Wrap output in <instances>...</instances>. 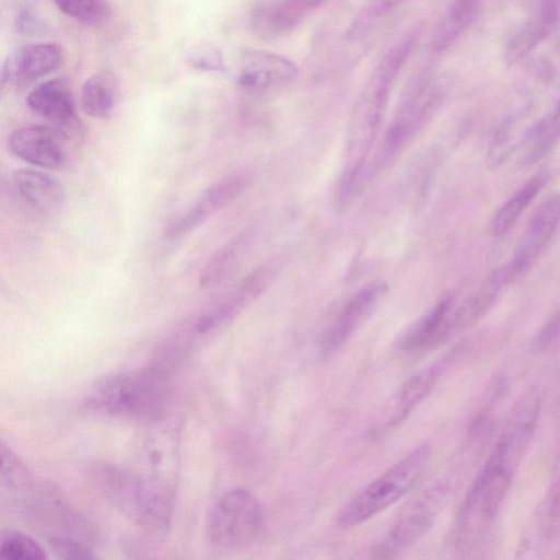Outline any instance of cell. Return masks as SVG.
<instances>
[{
  "label": "cell",
  "mask_w": 560,
  "mask_h": 560,
  "mask_svg": "<svg viewBox=\"0 0 560 560\" xmlns=\"http://www.w3.org/2000/svg\"><path fill=\"white\" fill-rule=\"evenodd\" d=\"M415 46L409 35L397 42L382 58L355 102L348 133L347 167L339 191H359L369 152L374 143L386 112L390 91Z\"/></svg>",
  "instance_id": "6da1fadb"
},
{
  "label": "cell",
  "mask_w": 560,
  "mask_h": 560,
  "mask_svg": "<svg viewBox=\"0 0 560 560\" xmlns=\"http://www.w3.org/2000/svg\"><path fill=\"white\" fill-rule=\"evenodd\" d=\"M171 393L163 363L113 374L94 385L84 398L86 409L107 416L158 419Z\"/></svg>",
  "instance_id": "7a4b0ae2"
},
{
  "label": "cell",
  "mask_w": 560,
  "mask_h": 560,
  "mask_svg": "<svg viewBox=\"0 0 560 560\" xmlns=\"http://www.w3.org/2000/svg\"><path fill=\"white\" fill-rule=\"evenodd\" d=\"M90 476L98 491L136 524L156 533L167 530L175 499L150 487L137 471L96 463Z\"/></svg>",
  "instance_id": "3957f363"
},
{
  "label": "cell",
  "mask_w": 560,
  "mask_h": 560,
  "mask_svg": "<svg viewBox=\"0 0 560 560\" xmlns=\"http://www.w3.org/2000/svg\"><path fill=\"white\" fill-rule=\"evenodd\" d=\"M430 454L427 443L416 446L341 509L337 526L342 529L359 526L399 501L420 479Z\"/></svg>",
  "instance_id": "277c9868"
},
{
  "label": "cell",
  "mask_w": 560,
  "mask_h": 560,
  "mask_svg": "<svg viewBox=\"0 0 560 560\" xmlns=\"http://www.w3.org/2000/svg\"><path fill=\"white\" fill-rule=\"evenodd\" d=\"M442 102V92L428 74L415 78L407 88L394 120L371 162L375 176L389 166L413 137L425 126Z\"/></svg>",
  "instance_id": "5b68a950"
},
{
  "label": "cell",
  "mask_w": 560,
  "mask_h": 560,
  "mask_svg": "<svg viewBox=\"0 0 560 560\" xmlns=\"http://www.w3.org/2000/svg\"><path fill=\"white\" fill-rule=\"evenodd\" d=\"M264 527V510L248 490L235 488L212 508L207 523L210 544L223 551L244 549L255 542Z\"/></svg>",
  "instance_id": "8992f818"
},
{
  "label": "cell",
  "mask_w": 560,
  "mask_h": 560,
  "mask_svg": "<svg viewBox=\"0 0 560 560\" xmlns=\"http://www.w3.org/2000/svg\"><path fill=\"white\" fill-rule=\"evenodd\" d=\"M513 478L512 463L492 453L468 490L457 518V535L464 540L498 513Z\"/></svg>",
  "instance_id": "52a82bcc"
},
{
  "label": "cell",
  "mask_w": 560,
  "mask_h": 560,
  "mask_svg": "<svg viewBox=\"0 0 560 560\" xmlns=\"http://www.w3.org/2000/svg\"><path fill=\"white\" fill-rule=\"evenodd\" d=\"M444 498L445 487L438 482L419 492L376 545L374 556L396 558L418 542L434 524Z\"/></svg>",
  "instance_id": "ba28073f"
},
{
  "label": "cell",
  "mask_w": 560,
  "mask_h": 560,
  "mask_svg": "<svg viewBox=\"0 0 560 560\" xmlns=\"http://www.w3.org/2000/svg\"><path fill=\"white\" fill-rule=\"evenodd\" d=\"M179 438L174 422L158 421L145 436L137 470L153 489L173 499L179 472Z\"/></svg>",
  "instance_id": "9c48e42d"
},
{
  "label": "cell",
  "mask_w": 560,
  "mask_h": 560,
  "mask_svg": "<svg viewBox=\"0 0 560 560\" xmlns=\"http://www.w3.org/2000/svg\"><path fill=\"white\" fill-rule=\"evenodd\" d=\"M559 229L560 194H553L536 208L511 259L502 266L510 283L518 281L533 269Z\"/></svg>",
  "instance_id": "30bf717a"
},
{
  "label": "cell",
  "mask_w": 560,
  "mask_h": 560,
  "mask_svg": "<svg viewBox=\"0 0 560 560\" xmlns=\"http://www.w3.org/2000/svg\"><path fill=\"white\" fill-rule=\"evenodd\" d=\"M68 138L52 126L30 125L16 128L8 139L18 159L46 170H59L67 163Z\"/></svg>",
  "instance_id": "8fae6325"
},
{
  "label": "cell",
  "mask_w": 560,
  "mask_h": 560,
  "mask_svg": "<svg viewBox=\"0 0 560 560\" xmlns=\"http://www.w3.org/2000/svg\"><path fill=\"white\" fill-rule=\"evenodd\" d=\"M27 106L36 115L49 121L68 139L80 132L81 122L69 81L55 78L34 86L26 96Z\"/></svg>",
  "instance_id": "7c38bea8"
},
{
  "label": "cell",
  "mask_w": 560,
  "mask_h": 560,
  "mask_svg": "<svg viewBox=\"0 0 560 560\" xmlns=\"http://www.w3.org/2000/svg\"><path fill=\"white\" fill-rule=\"evenodd\" d=\"M387 289L386 283L373 281L361 288L346 303L320 343L324 359L334 357L371 315Z\"/></svg>",
  "instance_id": "4fadbf2b"
},
{
  "label": "cell",
  "mask_w": 560,
  "mask_h": 560,
  "mask_svg": "<svg viewBox=\"0 0 560 560\" xmlns=\"http://www.w3.org/2000/svg\"><path fill=\"white\" fill-rule=\"evenodd\" d=\"M63 50L57 43H35L21 46L8 55L2 65L1 83L28 85L60 67Z\"/></svg>",
  "instance_id": "5bb4252c"
},
{
  "label": "cell",
  "mask_w": 560,
  "mask_h": 560,
  "mask_svg": "<svg viewBox=\"0 0 560 560\" xmlns=\"http://www.w3.org/2000/svg\"><path fill=\"white\" fill-rule=\"evenodd\" d=\"M272 267L265 265L241 280L222 301L197 319L196 332L208 335L231 322L264 291L273 275Z\"/></svg>",
  "instance_id": "9a60e30c"
},
{
  "label": "cell",
  "mask_w": 560,
  "mask_h": 560,
  "mask_svg": "<svg viewBox=\"0 0 560 560\" xmlns=\"http://www.w3.org/2000/svg\"><path fill=\"white\" fill-rule=\"evenodd\" d=\"M296 77V66L280 55L257 49H245L241 54L237 83L246 91L280 88Z\"/></svg>",
  "instance_id": "2e32d148"
},
{
  "label": "cell",
  "mask_w": 560,
  "mask_h": 560,
  "mask_svg": "<svg viewBox=\"0 0 560 560\" xmlns=\"http://www.w3.org/2000/svg\"><path fill=\"white\" fill-rule=\"evenodd\" d=\"M327 0H278L255 7L252 26L255 33L266 39L278 38L292 33L306 16L320 8Z\"/></svg>",
  "instance_id": "e0dca14e"
},
{
  "label": "cell",
  "mask_w": 560,
  "mask_h": 560,
  "mask_svg": "<svg viewBox=\"0 0 560 560\" xmlns=\"http://www.w3.org/2000/svg\"><path fill=\"white\" fill-rule=\"evenodd\" d=\"M252 177L246 172H237L218 179L205 188L195 202L178 214L179 228L190 233L206 222L213 213L229 205L249 184Z\"/></svg>",
  "instance_id": "ac0fdd59"
},
{
  "label": "cell",
  "mask_w": 560,
  "mask_h": 560,
  "mask_svg": "<svg viewBox=\"0 0 560 560\" xmlns=\"http://www.w3.org/2000/svg\"><path fill=\"white\" fill-rule=\"evenodd\" d=\"M560 19L559 0H542L534 16L516 26L504 44V59L514 65L539 46Z\"/></svg>",
  "instance_id": "d6986e66"
},
{
  "label": "cell",
  "mask_w": 560,
  "mask_h": 560,
  "mask_svg": "<svg viewBox=\"0 0 560 560\" xmlns=\"http://www.w3.org/2000/svg\"><path fill=\"white\" fill-rule=\"evenodd\" d=\"M11 185L20 200L39 214H56L65 203L63 187L45 172L18 170L11 176Z\"/></svg>",
  "instance_id": "ffe728a7"
},
{
  "label": "cell",
  "mask_w": 560,
  "mask_h": 560,
  "mask_svg": "<svg viewBox=\"0 0 560 560\" xmlns=\"http://www.w3.org/2000/svg\"><path fill=\"white\" fill-rule=\"evenodd\" d=\"M445 368L446 361L441 360L422 368L411 375L399 389L392 412L382 425L374 430V433L387 432L405 421L413 409L431 393Z\"/></svg>",
  "instance_id": "44dd1931"
},
{
  "label": "cell",
  "mask_w": 560,
  "mask_h": 560,
  "mask_svg": "<svg viewBox=\"0 0 560 560\" xmlns=\"http://www.w3.org/2000/svg\"><path fill=\"white\" fill-rule=\"evenodd\" d=\"M255 240V231L246 229L220 247L199 275L202 289H213L226 281L243 264Z\"/></svg>",
  "instance_id": "7402d4cb"
},
{
  "label": "cell",
  "mask_w": 560,
  "mask_h": 560,
  "mask_svg": "<svg viewBox=\"0 0 560 560\" xmlns=\"http://www.w3.org/2000/svg\"><path fill=\"white\" fill-rule=\"evenodd\" d=\"M455 301L453 295L442 298L427 314L407 328L399 338L398 348L405 352H416L446 341L445 325Z\"/></svg>",
  "instance_id": "603a6c76"
},
{
  "label": "cell",
  "mask_w": 560,
  "mask_h": 560,
  "mask_svg": "<svg viewBox=\"0 0 560 560\" xmlns=\"http://www.w3.org/2000/svg\"><path fill=\"white\" fill-rule=\"evenodd\" d=\"M560 143V98L523 133L516 149L522 166L537 163Z\"/></svg>",
  "instance_id": "cb8c5ba5"
},
{
  "label": "cell",
  "mask_w": 560,
  "mask_h": 560,
  "mask_svg": "<svg viewBox=\"0 0 560 560\" xmlns=\"http://www.w3.org/2000/svg\"><path fill=\"white\" fill-rule=\"evenodd\" d=\"M120 83L118 77L108 70L91 75L82 85L80 105L92 118H109L119 101Z\"/></svg>",
  "instance_id": "d4e9b609"
},
{
  "label": "cell",
  "mask_w": 560,
  "mask_h": 560,
  "mask_svg": "<svg viewBox=\"0 0 560 560\" xmlns=\"http://www.w3.org/2000/svg\"><path fill=\"white\" fill-rule=\"evenodd\" d=\"M479 11L480 0H452L446 14L433 33L432 50L444 52L452 47L474 23Z\"/></svg>",
  "instance_id": "484cf974"
},
{
  "label": "cell",
  "mask_w": 560,
  "mask_h": 560,
  "mask_svg": "<svg viewBox=\"0 0 560 560\" xmlns=\"http://www.w3.org/2000/svg\"><path fill=\"white\" fill-rule=\"evenodd\" d=\"M547 182V175H535L511 195L494 213L490 223L491 234L495 237H503L510 233Z\"/></svg>",
  "instance_id": "4316f807"
},
{
  "label": "cell",
  "mask_w": 560,
  "mask_h": 560,
  "mask_svg": "<svg viewBox=\"0 0 560 560\" xmlns=\"http://www.w3.org/2000/svg\"><path fill=\"white\" fill-rule=\"evenodd\" d=\"M52 1L62 13L86 25H102L112 15V8L105 0Z\"/></svg>",
  "instance_id": "83f0119b"
},
{
  "label": "cell",
  "mask_w": 560,
  "mask_h": 560,
  "mask_svg": "<svg viewBox=\"0 0 560 560\" xmlns=\"http://www.w3.org/2000/svg\"><path fill=\"white\" fill-rule=\"evenodd\" d=\"M0 556L8 560H43L47 557L35 539L12 530L1 535Z\"/></svg>",
  "instance_id": "f1b7e54d"
},
{
  "label": "cell",
  "mask_w": 560,
  "mask_h": 560,
  "mask_svg": "<svg viewBox=\"0 0 560 560\" xmlns=\"http://www.w3.org/2000/svg\"><path fill=\"white\" fill-rule=\"evenodd\" d=\"M406 0H369L353 19L349 30V38L363 36L375 23L396 10Z\"/></svg>",
  "instance_id": "f546056e"
},
{
  "label": "cell",
  "mask_w": 560,
  "mask_h": 560,
  "mask_svg": "<svg viewBox=\"0 0 560 560\" xmlns=\"http://www.w3.org/2000/svg\"><path fill=\"white\" fill-rule=\"evenodd\" d=\"M1 482L10 491L22 492L32 487L30 472L23 462L4 443L1 444Z\"/></svg>",
  "instance_id": "4dcf8cb0"
},
{
  "label": "cell",
  "mask_w": 560,
  "mask_h": 560,
  "mask_svg": "<svg viewBox=\"0 0 560 560\" xmlns=\"http://www.w3.org/2000/svg\"><path fill=\"white\" fill-rule=\"evenodd\" d=\"M48 547L55 557L60 559H95L96 555L90 544L72 536L52 535Z\"/></svg>",
  "instance_id": "1f68e13d"
},
{
  "label": "cell",
  "mask_w": 560,
  "mask_h": 560,
  "mask_svg": "<svg viewBox=\"0 0 560 560\" xmlns=\"http://www.w3.org/2000/svg\"><path fill=\"white\" fill-rule=\"evenodd\" d=\"M188 63L200 71H223V58L219 49L213 47L199 48L190 54Z\"/></svg>",
  "instance_id": "d6a6232c"
},
{
  "label": "cell",
  "mask_w": 560,
  "mask_h": 560,
  "mask_svg": "<svg viewBox=\"0 0 560 560\" xmlns=\"http://www.w3.org/2000/svg\"><path fill=\"white\" fill-rule=\"evenodd\" d=\"M560 336V307L546 323L538 335V342L541 347L550 345Z\"/></svg>",
  "instance_id": "836d02e7"
}]
</instances>
